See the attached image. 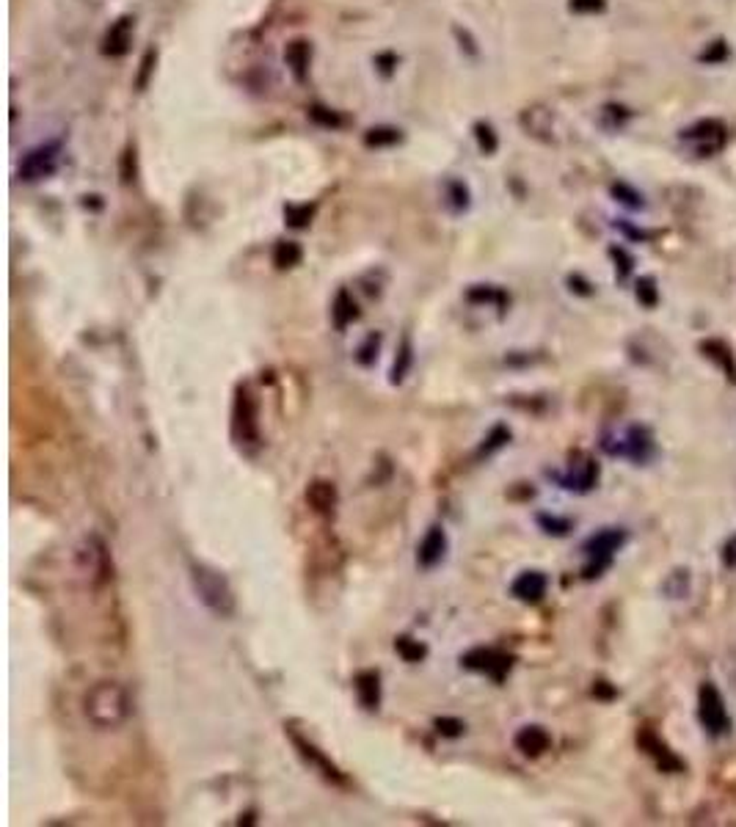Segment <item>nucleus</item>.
I'll list each match as a JSON object with an SVG mask.
<instances>
[{"instance_id": "1", "label": "nucleus", "mask_w": 736, "mask_h": 827, "mask_svg": "<svg viewBox=\"0 0 736 827\" xmlns=\"http://www.w3.org/2000/svg\"><path fill=\"white\" fill-rule=\"evenodd\" d=\"M83 712L86 720L94 728L103 731H114V728L124 725L133 714V698L130 693L119 685V681H97V685L86 693L83 698Z\"/></svg>"}, {"instance_id": "2", "label": "nucleus", "mask_w": 736, "mask_h": 827, "mask_svg": "<svg viewBox=\"0 0 736 827\" xmlns=\"http://www.w3.org/2000/svg\"><path fill=\"white\" fill-rule=\"evenodd\" d=\"M190 585H193V593L199 596V602L218 618H229L235 615V607H237V599H235V591L229 585V579L207 565V563H190Z\"/></svg>"}, {"instance_id": "3", "label": "nucleus", "mask_w": 736, "mask_h": 827, "mask_svg": "<svg viewBox=\"0 0 736 827\" xmlns=\"http://www.w3.org/2000/svg\"><path fill=\"white\" fill-rule=\"evenodd\" d=\"M232 439L240 450L254 453L262 445L260 433V400L252 392V386L240 383L232 403Z\"/></svg>"}, {"instance_id": "4", "label": "nucleus", "mask_w": 736, "mask_h": 827, "mask_svg": "<svg viewBox=\"0 0 736 827\" xmlns=\"http://www.w3.org/2000/svg\"><path fill=\"white\" fill-rule=\"evenodd\" d=\"M623 544H626V532H623L621 527H607V529L593 532L591 538L584 541V547H582V552L587 555V560H591V563L584 565V579H593V576H599L604 568H610L615 552H618Z\"/></svg>"}, {"instance_id": "5", "label": "nucleus", "mask_w": 736, "mask_h": 827, "mask_svg": "<svg viewBox=\"0 0 736 827\" xmlns=\"http://www.w3.org/2000/svg\"><path fill=\"white\" fill-rule=\"evenodd\" d=\"M698 720H701L704 731L712 740H720V737L731 734V717H728L725 701H722L720 690L714 685H709V681L701 685V690H698Z\"/></svg>"}, {"instance_id": "6", "label": "nucleus", "mask_w": 736, "mask_h": 827, "mask_svg": "<svg viewBox=\"0 0 736 827\" xmlns=\"http://www.w3.org/2000/svg\"><path fill=\"white\" fill-rule=\"evenodd\" d=\"M602 447L610 453V455H621V458H629L634 464H646L654 458V439H651V430L643 427V425H631L626 427L623 436H618L615 445L612 442H602Z\"/></svg>"}, {"instance_id": "7", "label": "nucleus", "mask_w": 736, "mask_h": 827, "mask_svg": "<svg viewBox=\"0 0 736 827\" xmlns=\"http://www.w3.org/2000/svg\"><path fill=\"white\" fill-rule=\"evenodd\" d=\"M78 563L88 574V579L94 582V585H103V582L111 579V571H114L111 552H108V547H106V541L100 538V535H86L83 544L78 547Z\"/></svg>"}, {"instance_id": "8", "label": "nucleus", "mask_w": 736, "mask_h": 827, "mask_svg": "<svg viewBox=\"0 0 736 827\" xmlns=\"http://www.w3.org/2000/svg\"><path fill=\"white\" fill-rule=\"evenodd\" d=\"M513 662H516L513 654H505V651H500V648H472V651H466V654L461 657V665H464L466 670L483 673V675H488L491 681H497V685H502V681L508 678Z\"/></svg>"}, {"instance_id": "9", "label": "nucleus", "mask_w": 736, "mask_h": 827, "mask_svg": "<svg viewBox=\"0 0 736 827\" xmlns=\"http://www.w3.org/2000/svg\"><path fill=\"white\" fill-rule=\"evenodd\" d=\"M59 152H61V143L59 141H51V143H41V147L31 150L20 166V177L25 182H36V179H44L51 177L56 169H59Z\"/></svg>"}, {"instance_id": "10", "label": "nucleus", "mask_w": 736, "mask_h": 827, "mask_svg": "<svg viewBox=\"0 0 736 827\" xmlns=\"http://www.w3.org/2000/svg\"><path fill=\"white\" fill-rule=\"evenodd\" d=\"M287 737H290L292 748L299 750V756H301V758H304V761H307V764H309L315 772H320L328 784H336V786H345V784H348V781H345V775L339 772V767H336L331 758H326V756H323V750H317L312 742H307L301 734L292 731V728H287Z\"/></svg>"}, {"instance_id": "11", "label": "nucleus", "mask_w": 736, "mask_h": 827, "mask_svg": "<svg viewBox=\"0 0 736 827\" xmlns=\"http://www.w3.org/2000/svg\"><path fill=\"white\" fill-rule=\"evenodd\" d=\"M447 547H450V541H447L445 527H441V524H433V527L425 532V538L419 541V547H417V563H419V568H425V571L436 568L441 560L447 557Z\"/></svg>"}, {"instance_id": "12", "label": "nucleus", "mask_w": 736, "mask_h": 827, "mask_svg": "<svg viewBox=\"0 0 736 827\" xmlns=\"http://www.w3.org/2000/svg\"><path fill=\"white\" fill-rule=\"evenodd\" d=\"M547 588H549V579L544 571H521L513 585H511V593L524 602V604H538L544 596H547Z\"/></svg>"}, {"instance_id": "13", "label": "nucleus", "mask_w": 736, "mask_h": 827, "mask_svg": "<svg viewBox=\"0 0 736 827\" xmlns=\"http://www.w3.org/2000/svg\"><path fill=\"white\" fill-rule=\"evenodd\" d=\"M513 745H516V750L521 756L538 758V756H544L552 748V737H549V731H547L544 725H524V728H519V734L513 737Z\"/></svg>"}, {"instance_id": "14", "label": "nucleus", "mask_w": 736, "mask_h": 827, "mask_svg": "<svg viewBox=\"0 0 736 827\" xmlns=\"http://www.w3.org/2000/svg\"><path fill=\"white\" fill-rule=\"evenodd\" d=\"M684 141H690L693 147H695V152L701 158H706V155H712V152H717L722 147L725 133H722V127L717 122H704V124H698L693 130H684Z\"/></svg>"}, {"instance_id": "15", "label": "nucleus", "mask_w": 736, "mask_h": 827, "mask_svg": "<svg viewBox=\"0 0 736 827\" xmlns=\"http://www.w3.org/2000/svg\"><path fill=\"white\" fill-rule=\"evenodd\" d=\"M555 477H557V482L563 485V489H568V492H579V494H587V492H593V489H596V482H599V464L587 458L584 464L574 466L568 474H555Z\"/></svg>"}, {"instance_id": "16", "label": "nucleus", "mask_w": 736, "mask_h": 827, "mask_svg": "<svg viewBox=\"0 0 736 827\" xmlns=\"http://www.w3.org/2000/svg\"><path fill=\"white\" fill-rule=\"evenodd\" d=\"M354 687H356L359 703L367 712H375L381 706V673L378 670H359L354 678Z\"/></svg>"}, {"instance_id": "17", "label": "nucleus", "mask_w": 736, "mask_h": 827, "mask_svg": "<svg viewBox=\"0 0 736 827\" xmlns=\"http://www.w3.org/2000/svg\"><path fill=\"white\" fill-rule=\"evenodd\" d=\"M336 500H339V494H336V485H334V482H328V480H315V482H309V489H307V502L312 505L315 513H320V516L334 513Z\"/></svg>"}, {"instance_id": "18", "label": "nucleus", "mask_w": 736, "mask_h": 827, "mask_svg": "<svg viewBox=\"0 0 736 827\" xmlns=\"http://www.w3.org/2000/svg\"><path fill=\"white\" fill-rule=\"evenodd\" d=\"M331 320L336 326V331H345L354 320H359V304L354 301V296L348 289H339L334 304H331Z\"/></svg>"}, {"instance_id": "19", "label": "nucleus", "mask_w": 736, "mask_h": 827, "mask_svg": "<svg viewBox=\"0 0 736 827\" xmlns=\"http://www.w3.org/2000/svg\"><path fill=\"white\" fill-rule=\"evenodd\" d=\"M640 742H643V748H646V753L649 756H654L657 758V764L662 767V769H667V772H673V769H681L684 767V761L670 750V748H665L654 734H640Z\"/></svg>"}, {"instance_id": "20", "label": "nucleus", "mask_w": 736, "mask_h": 827, "mask_svg": "<svg viewBox=\"0 0 736 827\" xmlns=\"http://www.w3.org/2000/svg\"><path fill=\"white\" fill-rule=\"evenodd\" d=\"M508 442H511V427H508V425H494V427H491V433L483 439V445L477 447L474 458H477V461L491 458L497 450H502Z\"/></svg>"}, {"instance_id": "21", "label": "nucleus", "mask_w": 736, "mask_h": 827, "mask_svg": "<svg viewBox=\"0 0 736 827\" xmlns=\"http://www.w3.org/2000/svg\"><path fill=\"white\" fill-rule=\"evenodd\" d=\"M395 651H398L400 659L409 662V665H417V662H422V659L428 657V646L419 643V640H414V638H409V635H400V638L395 640Z\"/></svg>"}, {"instance_id": "22", "label": "nucleus", "mask_w": 736, "mask_h": 827, "mask_svg": "<svg viewBox=\"0 0 736 827\" xmlns=\"http://www.w3.org/2000/svg\"><path fill=\"white\" fill-rule=\"evenodd\" d=\"M301 257H304L301 246H299V243H292V240H281L279 246H276V252H273V262L281 271L284 268H296L301 262Z\"/></svg>"}, {"instance_id": "23", "label": "nucleus", "mask_w": 736, "mask_h": 827, "mask_svg": "<svg viewBox=\"0 0 736 827\" xmlns=\"http://www.w3.org/2000/svg\"><path fill=\"white\" fill-rule=\"evenodd\" d=\"M414 364V351H411V339L406 336L400 343V351H398V359H395V367H391V383H403L409 370Z\"/></svg>"}, {"instance_id": "24", "label": "nucleus", "mask_w": 736, "mask_h": 827, "mask_svg": "<svg viewBox=\"0 0 736 827\" xmlns=\"http://www.w3.org/2000/svg\"><path fill=\"white\" fill-rule=\"evenodd\" d=\"M704 351H709L706 356L709 359H714L722 370H725V375L731 378V381H736V364H733V354L722 345V343H706L704 345Z\"/></svg>"}, {"instance_id": "25", "label": "nucleus", "mask_w": 736, "mask_h": 827, "mask_svg": "<svg viewBox=\"0 0 736 827\" xmlns=\"http://www.w3.org/2000/svg\"><path fill=\"white\" fill-rule=\"evenodd\" d=\"M130 41V20L124 17V20H119L114 28H111V33H108V47L106 51L108 53H114V56H122V47ZM127 51V47H124Z\"/></svg>"}, {"instance_id": "26", "label": "nucleus", "mask_w": 736, "mask_h": 827, "mask_svg": "<svg viewBox=\"0 0 736 827\" xmlns=\"http://www.w3.org/2000/svg\"><path fill=\"white\" fill-rule=\"evenodd\" d=\"M433 728H436V734H438V737L458 740V737H464V731H466V722H464V720H458V717H436Z\"/></svg>"}, {"instance_id": "27", "label": "nucleus", "mask_w": 736, "mask_h": 827, "mask_svg": "<svg viewBox=\"0 0 736 827\" xmlns=\"http://www.w3.org/2000/svg\"><path fill=\"white\" fill-rule=\"evenodd\" d=\"M378 348H381V334H370L356 351V362L362 367H373L378 362Z\"/></svg>"}, {"instance_id": "28", "label": "nucleus", "mask_w": 736, "mask_h": 827, "mask_svg": "<svg viewBox=\"0 0 736 827\" xmlns=\"http://www.w3.org/2000/svg\"><path fill=\"white\" fill-rule=\"evenodd\" d=\"M538 524L547 535H568L571 532V521L568 519H560V516H549V513H541L538 516Z\"/></svg>"}, {"instance_id": "29", "label": "nucleus", "mask_w": 736, "mask_h": 827, "mask_svg": "<svg viewBox=\"0 0 736 827\" xmlns=\"http://www.w3.org/2000/svg\"><path fill=\"white\" fill-rule=\"evenodd\" d=\"M312 213H315V207H309V205H301V207L292 205V207H287V210H284V218H287V224H290V226L301 229V226H307V224H309Z\"/></svg>"}, {"instance_id": "30", "label": "nucleus", "mask_w": 736, "mask_h": 827, "mask_svg": "<svg viewBox=\"0 0 736 827\" xmlns=\"http://www.w3.org/2000/svg\"><path fill=\"white\" fill-rule=\"evenodd\" d=\"M287 59H290V64H296L292 69H296V72L301 75V69L309 64V47H307L304 41H296V44H292L290 51H287Z\"/></svg>"}, {"instance_id": "31", "label": "nucleus", "mask_w": 736, "mask_h": 827, "mask_svg": "<svg viewBox=\"0 0 736 827\" xmlns=\"http://www.w3.org/2000/svg\"><path fill=\"white\" fill-rule=\"evenodd\" d=\"M472 304H491V301H502V296L497 293L494 287H485V284H480V287H474V289H469V296H466Z\"/></svg>"}, {"instance_id": "32", "label": "nucleus", "mask_w": 736, "mask_h": 827, "mask_svg": "<svg viewBox=\"0 0 736 827\" xmlns=\"http://www.w3.org/2000/svg\"><path fill=\"white\" fill-rule=\"evenodd\" d=\"M637 299H640V304H646V307H654V304H657L654 279H643L640 284H637Z\"/></svg>"}, {"instance_id": "33", "label": "nucleus", "mask_w": 736, "mask_h": 827, "mask_svg": "<svg viewBox=\"0 0 736 827\" xmlns=\"http://www.w3.org/2000/svg\"><path fill=\"white\" fill-rule=\"evenodd\" d=\"M477 138H480V147L485 150V141H488V147H491V152L497 150V135H494V130L491 127H485V124H477Z\"/></svg>"}, {"instance_id": "34", "label": "nucleus", "mask_w": 736, "mask_h": 827, "mask_svg": "<svg viewBox=\"0 0 736 827\" xmlns=\"http://www.w3.org/2000/svg\"><path fill=\"white\" fill-rule=\"evenodd\" d=\"M574 12H599L604 9V0H571Z\"/></svg>"}]
</instances>
